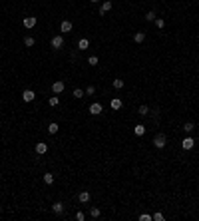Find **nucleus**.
<instances>
[{
	"mask_svg": "<svg viewBox=\"0 0 199 221\" xmlns=\"http://www.w3.org/2000/svg\"><path fill=\"white\" fill-rule=\"evenodd\" d=\"M165 143H167V140H165V135H163V134H157L155 138H153V146L157 147V149H163Z\"/></svg>",
	"mask_w": 199,
	"mask_h": 221,
	"instance_id": "f257e3e1",
	"label": "nucleus"
},
{
	"mask_svg": "<svg viewBox=\"0 0 199 221\" xmlns=\"http://www.w3.org/2000/svg\"><path fill=\"white\" fill-rule=\"evenodd\" d=\"M104 112V108H102V104H98V102H94L92 106H90V114L92 116H100Z\"/></svg>",
	"mask_w": 199,
	"mask_h": 221,
	"instance_id": "f03ea898",
	"label": "nucleus"
},
{
	"mask_svg": "<svg viewBox=\"0 0 199 221\" xmlns=\"http://www.w3.org/2000/svg\"><path fill=\"white\" fill-rule=\"evenodd\" d=\"M50 44H52V48H54V50H60V48L64 46V38H62V36H54Z\"/></svg>",
	"mask_w": 199,
	"mask_h": 221,
	"instance_id": "7ed1b4c3",
	"label": "nucleus"
},
{
	"mask_svg": "<svg viewBox=\"0 0 199 221\" xmlns=\"http://www.w3.org/2000/svg\"><path fill=\"white\" fill-rule=\"evenodd\" d=\"M52 92L54 94H62V92H64V82L62 80H56L52 84Z\"/></svg>",
	"mask_w": 199,
	"mask_h": 221,
	"instance_id": "20e7f679",
	"label": "nucleus"
},
{
	"mask_svg": "<svg viewBox=\"0 0 199 221\" xmlns=\"http://www.w3.org/2000/svg\"><path fill=\"white\" fill-rule=\"evenodd\" d=\"M34 98H36V94H34L32 90H24V92H22V100L24 102H32Z\"/></svg>",
	"mask_w": 199,
	"mask_h": 221,
	"instance_id": "39448f33",
	"label": "nucleus"
},
{
	"mask_svg": "<svg viewBox=\"0 0 199 221\" xmlns=\"http://www.w3.org/2000/svg\"><path fill=\"white\" fill-rule=\"evenodd\" d=\"M181 146H183V149H191V147L195 146V140H193V138H189V135H187L185 140L181 141Z\"/></svg>",
	"mask_w": 199,
	"mask_h": 221,
	"instance_id": "423d86ee",
	"label": "nucleus"
},
{
	"mask_svg": "<svg viewBox=\"0 0 199 221\" xmlns=\"http://www.w3.org/2000/svg\"><path fill=\"white\" fill-rule=\"evenodd\" d=\"M36 26V16H26L24 18V28H34Z\"/></svg>",
	"mask_w": 199,
	"mask_h": 221,
	"instance_id": "0eeeda50",
	"label": "nucleus"
},
{
	"mask_svg": "<svg viewBox=\"0 0 199 221\" xmlns=\"http://www.w3.org/2000/svg\"><path fill=\"white\" fill-rule=\"evenodd\" d=\"M52 211L56 215H60V213H64V203H62V201H56V203H54L52 205Z\"/></svg>",
	"mask_w": 199,
	"mask_h": 221,
	"instance_id": "6e6552de",
	"label": "nucleus"
},
{
	"mask_svg": "<svg viewBox=\"0 0 199 221\" xmlns=\"http://www.w3.org/2000/svg\"><path fill=\"white\" fill-rule=\"evenodd\" d=\"M48 151V146L44 143V141H40V143H36V154H40V155H44Z\"/></svg>",
	"mask_w": 199,
	"mask_h": 221,
	"instance_id": "1a4fd4ad",
	"label": "nucleus"
},
{
	"mask_svg": "<svg viewBox=\"0 0 199 221\" xmlns=\"http://www.w3.org/2000/svg\"><path fill=\"white\" fill-rule=\"evenodd\" d=\"M108 10H112V2H110V0H106V2L102 4V8H100V16H104Z\"/></svg>",
	"mask_w": 199,
	"mask_h": 221,
	"instance_id": "9d476101",
	"label": "nucleus"
},
{
	"mask_svg": "<svg viewBox=\"0 0 199 221\" xmlns=\"http://www.w3.org/2000/svg\"><path fill=\"white\" fill-rule=\"evenodd\" d=\"M90 197H92V195H90V191H80V195H78V199L82 201V203H88V201H90Z\"/></svg>",
	"mask_w": 199,
	"mask_h": 221,
	"instance_id": "9b49d317",
	"label": "nucleus"
},
{
	"mask_svg": "<svg viewBox=\"0 0 199 221\" xmlns=\"http://www.w3.org/2000/svg\"><path fill=\"white\" fill-rule=\"evenodd\" d=\"M60 30H62V32H70V30H72V22H70V20H64L62 24H60Z\"/></svg>",
	"mask_w": 199,
	"mask_h": 221,
	"instance_id": "f8f14e48",
	"label": "nucleus"
},
{
	"mask_svg": "<svg viewBox=\"0 0 199 221\" xmlns=\"http://www.w3.org/2000/svg\"><path fill=\"white\" fill-rule=\"evenodd\" d=\"M133 134H135V135H143V134H146V126H143V124H138V126L133 127Z\"/></svg>",
	"mask_w": 199,
	"mask_h": 221,
	"instance_id": "ddd939ff",
	"label": "nucleus"
},
{
	"mask_svg": "<svg viewBox=\"0 0 199 221\" xmlns=\"http://www.w3.org/2000/svg\"><path fill=\"white\" fill-rule=\"evenodd\" d=\"M88 46H90V40H88V38H82V40L78 42V48H80V50H88Z\"/></svg>",
	"mask_w": 199,
	"mask_h": 221,
	"instance_id": "4468645a",
	"label": "nucleus"
},
{
	"mask_svg": "<svg viewBox=\"0 0 199 221\" xmlns=\"http://www.w3.org/2000/svg\"><path fill=\"white\" fill-rule=\"evenodd\" d=\"M110 106H112V110H119V108H121V100H119V98H113V100L110 102Z\"/></svg>",
	"mask_w": 199,
	"mask_h": 221,
	"instance_id": "2eb2a0df",
	"label": "nucleus"
},
{
	"mask_svg": "<svg viewBox=\"0 0 199 221\" xmlns=\"http://www.w3.org/2000/svg\"><path fill=\"white\" fill-rule=\"evenodd\" d=\"M133 40L138 42V44H141V42L146 40V32H135V36H133Z\"/></svg>",
	"mask_w": 199,
	"mask_h": 221,
	"instance_id": "dca6fc26",
	"label": "nucleus"
},
{
	"mask_svg": "<svg viewBox=\"0 0 199 221\" xmlns=\"http://www.w3.org/2000/svg\"><path fill=\"white\" fill-rule=\"evenodd\" d=\"M58 130H60V126H58V124H56V121H52V124L48 126V134H56Z\"/></svg>",
	"mask_w": 199,
	"mask_h": 221,
	"instance_id": "f3484780",
	"label": "nucleus"
},
{
	"mask_svg": "<svg viewBox=\"0 0 199 221\" xmlns=\"http://www.w3.org/2000/svg\"><path fill=\"white\" fill-rule=\"evenodd\" d=\"M48 104H50L52 108H56V106L60 104V98H58V96H50V100H48Z\"/></svg>",
	"mask_w": 199,
	"mask_h": 221,
	"instance_id": "a211bd4d",
	"label": "nucleus"
},
{
	"mask_svg": "<svg viewBox=\"0 0 199 221\" xmlns=\"http://www.w3.org/2000/svg\"><path fill=\"white\" fill-rule=\"evenodd\" d=\"M183 130H185V132H187V134H191V132H193V130H195V124H193V121H187V124H185V126H183Z\"/></svg>",
	"mask_w": 199,
	"mask_h": 221,
	"instance_id": "6ab92c4d",
	"label": "nucleus"
},
{
	"mask_svg": "<svg viewBox=\"0 0 199 221\" xmlns=\"http://www.w3.org/2000/svg\"><path fill=\"white\" fill-rule=\"evenodd\" d=\"M34 44H36V40H34L32 36H26V38H24V46L30 48V46H34Z\"/></svg>",
	"mask_w": 199,
	"mask_h": 221,
	"instance_id": "aec40b11",
	"label": "nucleus"
},
{
	"mask_svg": "<svg viewBox=\"0 0 199 221\" xmlns=\"http://www.w3.org/2000/svg\"><path fill=\"white\" fill-rule=\"evenodd\" d=\"M44 183L52 185V183H54V175H52V173H44Z\"/></svg>",
	"mask_w": 199,
	"mask_h": 221,
	"instance_id": "412c9836",
	"label": "nucleus"
},
{
	"mask_svg": "<svg viewBox=\"0 0 199 221\" xmlns=\"http://www.w3.org/2000/svg\"><path fill=\"white\" fill-rule=\"evenodd\" d=\"M74 98H76V100H82V98H84V90L76 88V90H74Z\"/></svg>",
	"mask_w": 199,
	"mask_h": 221,
	"instance_id": "4be33fe9",
	"label": "nucleus"
},
{
	"mask_svg": "<svg viewBox=\"0 0 199 221\" xmlns=\"http://www.w3.org/2000/svg\"><path fill=\"white\" fill-rule=\"evenodd\" d=\"M98 56H90V58H88V64H90V66H98Z\"/></svg>",
	"mask_w": 199,
	"mask_h": 221,
	"instance_id": "5701e85b",
	"label": "nucleus"
},
{
	"mask_svg": "<svg viewBox=\"0 0 199 221\" xmlns=\"http://www.w3.org/2000/svg\"><path fill=\"white\" fill-rule=\"evenodd\" d=\"M138 112H139V116H147V114H149V108H147V106H139Z\"/></svg>",
	"mask_w": 199,
	"mask_h": 221,
	"instance_id": "b1692460",
	"label": "nucleus"
},
{
	"mask_svg": "<svg viewBox=\"0 0 199 221\" xmlns=\"http://www.w3.org/2000/svg\"><path fill=\"white\" fill-rule=\"evenodd\" d=\"M90 215H92L94 219H98V217H100V209L98 207H92V209H90Z\"/></svg>",
	"mask_w": 199,
	"mask_h": 221,
	"instance_id": "393cba45",
	"label": "nucleus"
},
{
	"mask_svg": "<svg viewBox=\"0 0 199 221\" xmlns=\"http://www.w3.org/2000/svg\"><path fill=\"white\" fill-rule=\"evenodd\" d=\"M146 20L147 22H151V20H155V12H153V10H149V12L146 14Z\"/></svg>",
	"mask_w": 199,
	"mask_h": 221,
	"instance_id": "a878e982",
	"label": "nucleus"
},
{
	"mask_svg": "<svg viewBox=\"0 0 199 221\" xmlns=\"http://www.w3.org/2000/svg\"><path fill=\"white\" fill-rule=\"evenodd\" d=\"M113 88H116V90H121V88H124V80H113Z\"/></svg>",
	"mask_w": 199,
	"mask_h": 221,
	"instance_id": "bb28decb",
	"label": "nucleus"
},
{
	"mask_svg": "<svg viewBox=\"0 0 199 221\" xmlns=\"http://www.w3.org/2000/svg\"><path fill=\"white\" fill-rule=\"evenodd\" d=\"M139 221H151V215H149V213H141V215H139Z\"/></svg>",
	"mask_w": 199,
	"mask_h": 221,
	"instance_id": "cd10ccee",
	"label": "nucleus"
},
{
	"mask_svg": "<svg viewBox=\"0 0 199 221\" xmlns=\"http://www.w3.org/2000/svg\"><path fill=\"white\" fill-rule=\"evenodd\" d=\"M155 26H157V28H163V26H165L163 18H155Z\"/></svg>",
	"mask_w": 199,
	"mask_h": 221,
	"instance_id": "c85d7f7f",
	"label": "nucleus"
},
{
	"mask_svg": "<svg viewBox=\"0 0 199 221\" xmlns=\"http://www.w3.org/2000/svg\"><path fill=\"white\" fill-rule=\"evenodd\" d=\"M151 219H153V221H163V213H155V215H151Z\"/></svg>",
	"mask_w": 199,
	"mask_h": 221,
	"instance_id": "c756f323",
	"label": "nucleus"
},
{
	"mask_svg": "<svg viewBox=\"0 0 199 221\" xmlns=\"http://www.w3.org/2000/svg\"><path fill=\"white\" fill-rule=\"evenodd\" d=\"M84 217H86L84 211H78V213H76V219H78V221H84Z\"/></svg>",
	"mask_w": 199,
	"mask_h": 221,
	"instance_id": "7c9ffc66",
	"label": "nucleus"
},
{
	"mask_svg": "<svg viewBox=\"0 0 199 221\" xmlns=\"http://www.w3.org/2000/svg\"><path fill=\"white\" fill-rule=\"evenodd\" d=\"M94 92H96V88H94V86H88V90H86V94H88V96H92V94H94Z\"/></svg>",
	"mask_w": 199,
	"mask_h": 221,
	"instance_id": "2f4dec72",
	"label": "nucleus"
},
{
	"mask_svg": "<svg viewBox=\"0 0 199 221\" xmlns=\"http://www.w3.org/2000/svg\"><path fill=\"white\" fill-rule=\"evenodd\" d=\"M92 2H100V0H92Z\"/></svg>",
	"mask_w": 199,
	"mask_h": 221,
	"instance_id": "473e14b6",
	"label": "nucleus"
}]
</instances>
